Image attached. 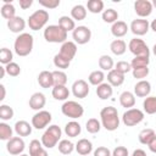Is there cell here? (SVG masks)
Segmentation results:
<instances>
[{"mask_svg": "<svg viewBox=\"0 0 156 156\" xmlns=\"http://www.w3.org/2000/svg\"><path fill=\"white\" fill-rule=\"evenodd\" d=\"M152 2L149 0H136L134 2V11L140 18L149 17L152 12Z\"/></svg>", "mask_w": 156, "mask_h": 156, "instance_id": "obj_13", "label": "cell"}, {"mask_svg": "<svg viewBox=\"0 0 156 156\" xmlns=\"http://www.w3.org/2000/svg\"><path fill=\"white\" fill-rule=\"evenodd\" d=\"M0 12H1V16H2L4 18H6L7 21L11 20V18H13V17H16V9H15V6H13L12 2L4 4V5L1 6Z\"/></svg>", "mask_w": 156, "mask_h": 156, "instance_id": "obj_37", "label": "cell"}, {"mask_svg": "<svg viewBox=\"0 0 156 156\" xmlns=\"http://www.w3.org/2000/svg\"><path fill=\"white\" fill-rule=\"evenodd\" d=\"M143 119H144V112L135 107L127 110L122 116V121L127 127L136 126L140 122H143Z\"/></svg>", "mask_w": 156, "mask_h": 156, "instance_id": "obj_7", "label": "cell"}, {"mask_svg": "<svg viewBox=\"0 0 156 156\" xmlns=\"http://www.w3.org/2000/svg\"><path fill=\"white\" fill-rule=\"evenodd\" d=\"M24 147H26V144L21 136H12L10 140H7V144H6L7 152L10 155H13V156L21 155L23 152Z\"/></svg>", "mask_w": 156, "mask_h": 156, "instance_id": "obj_11", "label": "cell"}, {"mask_svg": "<svg viewBox=\"0 0 156 156\" xmlns=\"http://www.w3.org/2000/svg\"><path fill=\"white\" fill-rule=\"evenodd\" d=\"M76 151L80 155V156H88L91 151H93V144L90 140L83 138L79 139L76 144Z\"/></svg>", "mask_w": 156, "mask_h": 156, "instance_id": "obj_21", "label": "cell"}, {"mask_svg": "<svg viewBox=\"0 0 156 156\" xmlns=\"http://www.w3.org/2000/svg\"><path fill=\"white\" fill-rule=\"evenodd\" d=\"M144 112L147 115H155L156 113V96H147L145 98L143 102Z\"/></svg>", "mask_w": 156, "mask_h": 156, "instance_id": "obj_34", "label": "cell"}, {"mask_svg": "<svg viewBox=\"0 0 156 156\" xmlns=\"http://www.w3.org/2000/svg\"><path fill=\"white\" fill-rule=\"evenodd\" d=\"M132 73H133V77H134V78L143 80V79L146 78L147 74H149V67H138V68H133V69H132Z\"/></svg>", "mask_w": 156, "mask_h": 156, "instance_id": "obj_48", "label": "cell"}, {"mask_svg": "<svg viewBox=\"0 0 156 156\" xmlns=\"http://www.w3.org/2000/svg\"><path fill=\"white\" fill-rule=\"evenodd\" d=\"M33 45H34L33 35L29 33H21L15 39L13 49L18 56H28L33 50Z\"/></svg>", "mask_w": 156, "mask_h": 156, "instance_id": "obj_2", "label": "cell"}, {"mask_svg": "<svg viewBox=\"0 0 156 156\" xmlns=\"http://www.w3.org/2000/svg\"><path fill=\"white\" fill-rule=\"evenodd\" d=\"M72 94L74 98L78 99H84L89 94V84L84 79H77L72 84Z\"/></svg>", "mask_w": 156, "mask_h": 156, "instance_id": "obj_14", "label": "cell"}, {"mask_svg": "<svg viewBox=\"0 0 156 156\" xmlns=\"http://www.w3.org/2000/svg\"><path fill=\"white\" fill-rule=\"evenodd\" d=\"M94 156H112V152L106 146H99L94 150Z\"/></svg>", "mask_w": 156, "mask_h": 156, "instance_id": "obj_51", "label": "cell"}, {"mask_svg": "<svg viewBox=\"0 0 156 156\" xmlns=\"http://www.w3.org/2000/svg\"><path fill=\"white\" fill-rule=\"evenodd\" d=\"M12 58H13V54H12V51H11L10 49L2 48V49L0 50V62H1L4 66H6V65H9L10 62H12Z\"/></svg>", "mask_w": 156, "mask_h": 156, "instance_id": "obj_46", "label": "cell"}, {"mask_svg": "<svg viewBox=\"0 0 156 156\" xmlns=\"http://www.w3.org/2000/svg\"><path fill=\"white\" fill-rule=\"evenodd\" d=\"M129 29L132 30V33L136 37H141V35H145L149 29H150V23L147 20H144V18H136V20H133L132 23H130V27Z\"/></svg>", "mask_w": 156, "mask_h": 156, "instance_id": "obj_12", "label": "cell"}, {"mask_svg": "<svg viewBox=\"0 0 156 156\" xmlns=\"http://www.w3.org/2000/svg\"><path fill=\"white\" fill-rule=\"evenodd\" d=\"M152 6L156 7V0H152Z\"/></svg>", "mask_w": 156, "mask_h": 156, "instance_id": "obj_60", "label": "cell"}, {"mask_svg": "<svg viewBox=\"0 0 156 156\" xmlns=\"http://www.w3.org/2000/svg\"><path fill=\"white\" fill-rule=\"evenodd\" d=\"M150 63V56H134V58L130 62L132 69L138 67H149Z\"/></svg>", "mask_w": 156, "mask_h": 156, "instance_id": "obj_41", "label": "cell"}, {"mask_svg": "<svg viewBox=\"0 0 156 156\" xmlns=\"http://www.w3.org/2000/svg\"><path fill=\"white\" fill-rule=\"evenodd\" d=\"M13 115H15V112H13V108L11 107V106H9V105H5V104H2L1 106H0V118L5 122V121H9V119H11V118H13Z\"/></svg>", "mask_w": 156, "mask_h": 156, "instance_id": "obj_44", "label": "cell"}, {"mask_svg": "<svg viewBox=\"0 0 156 156\" xmlns=\"http://www.w3.org/2000/svg\"><path fill=\"white\" fill-rule=\"evenodd\" d=\"M85 7L91 13H100L104 10V1L102 0H89Z\"/></svg>", "mask_w": 156, "mask_h": 156, "instance_id": "obj_38", "label": "cell"}, {"mask_svg": "<svg viewBox=\"0 0 156 156\" xmlns=\"http://www.w3.org/2000/svg\"><path fill=\"white\" fill-rule=\"evenodd\" d=\"M0 90H1V95H0V101H2L6 96V89H5V85L4 84H0Z\"/></svg>", "mask_w": 156, "mask_h": 156, "instance_id": "obj_56", "label": "cell"}, {"mask_svg": "<svg viewBox=\"0 0 156 156\" xmlns=\"http://www.w3.org/2000/svg\"><path fill=\"white\" fill-rule=\"evenodd\" d=\"M147 146H149V149H150L151 152H155V154H156V135H155V138L150 141V144H149Z\"/></svg>", "mask_w": 156, "mask_h": 156, "instance_id": "obj_54", "label": "cell"}, {"mask_svg": "<svg viewBox=\"0 0 156 156\" xmlns=\"http://www.w3.org/2000/svg\"><path fill=\"white\" fill-rule=\"evenodd\" d=\"M80 132H82V127H80V124H79L78 122H76V121H71V122H68V123L65 126V134H66L67 136H69V138H76V136H78V135L80 134Z\"/></svg>", "mask_w": 156, "mask_h": 156, "instance_id": "obj_28", "label": "cell"}, {"mask_svg": "<svg viewBox=\"0 0 156 156\" xmlns=\"http://www.w3.org/2000/svg\"><path fill=\"white\" fill-rule=\"evenodd\" d=\"M155 135H156V133H155V130L154 129H151V128H145V129H143L140 133H139V141H140V144H143V145H149L150 144V141L155 138Z\"/></svg>", "mask_w": 156, "mask_h": 156, "instance_id": "obj_32", "label": "cell"}, {"mask_svg": "<svg viewBox=\"0 0 156 156\" xmlns=\"http://www.w3.org/2000/svg\"><path fill=\"white\" fill-rule=\"evenodd\" d=\"M152 54H154V55L156 56V44H155V45L152 46Z\"/></svg>", "mask_w": 156, "mask_h": 156, "instance_id": "obj_59", "label": "cell"}, {"mask_svg": "<svg viewBox=\"0 0 156 156\" xmlns=\"http://www.w3.org/2000/svg\"><path fill=\"white\" fill-rule=\"evenodd\" d=\"M46 104V98L43 93H34L30 98H29V107L32 110H35V111H41L43 107L45 106Z\"/></svg>", "mask_w": 156, "mask_h": 156, "instance_id": "obj_17", "label": "cell"}, {"mask_svg": "<svg viewBox=\"0 0 156 156\" xmlns=\"http://www.w3.org/2000/svg\"><path fill=\"white\" fill-rule=\"evenodd\" d=\"M104 79H105V74H104V71L101 69H96V71H93L89 77H88V80L91 85H100L104 83Z\"/></svg>", "mask_w": 156, "mask_h": 156, "instance_id": "obj_35", "label": "cell"}, {"mask_svg": "<svg viewBox=\"0 0 156 156\" xmlns=\"http://www.w3.org/2000/svg\"><path fill=\"white\" fill-rule=\"evenodd\" d=\"M128 49L134 56H150V49L143 39L139 38L130 39L128 44Z\"/></svg>", "mask_w": 156, "mask_h": 156, "instance_id": "obj_8", "label": "cell"}, {"mask_svg": "<svg viewBox=\"0 0 156 156\" xmlns=\"http://www.w3.org/2000/svg\"><path fill=\"white\" fill-rule=\"evenodd\" d=\"M49 21V12L46 10H37L28 18V26L32 30H39L45 27Z\"/></svg>", "mask_w": 156, "mask_h": 156, "instance_id": "obj_5", "label": "cell"}, {"mask_svg": "<svg viewBox=\"0 0 156 156\" xmlns=\"http://www.w3.org/2000/svg\"><path fill=\"white\" fill-rule=\"evenodd\" d=\"M58 26L63 29V30H66L67 33L68 32H73L74 29H76V22H74V20L72 18V17H69V16H61L60 18H58Z\"/></svg>", "mask_w": 156, "mask_h": 156, "instance_id": "obj_31", "label": "cell"}, {"mask_svg": "<svg viewBox=\"0 0 156 156\" xmlns=\"http://www.w3.org/2000/svg\"><path fill=\"white\" fill-rule=\"evenodd\" d=\"M123 82H124V74L117 72L115 68L107 73V83L111 84L112 87H119L123 84Z\"/></svg>", "mask_w": 156, "mask_h": 156, "instance_id": "obj_27", "label": "cell"}, {"mask_svg": "<svg viewBox=\"0 0 156 156\" xmlns=\"http://www.w3.org/2000/svg\"><path fill=\"white\" fill-rule=\"evenodd\" d=\"M130 156H146V152L143 149H136L133 151V154Z\"/></svg>", "mask_w": 156, "mask_h": 156, "instance_id": "obj_55", "label": "cell"}, {"mask_svg": "<svg viewBox=\"0 0 156 156\" xmlns=\"http://www.w3.org/2000/svg\"><path fill=\"white\" fill-rule=\"evenodd\" d=\"M150 93H151V84L145 79L139 80L134 85V95L138 98H147L150 96Z\"/></svg>", "mask_w": 156, "mask_h": 156, "instance_id": "obj_16", "label": "cell"}, {"mask_svg": "<svg viewBox=\"0 0 156 156\" xmlns=\"http://www.w3.org/2000/svg\"><path fill=\"white\" fill-rule=\"evenodd\" d=\"M5 69H6V73L9 74V76H11V77H17V76H20V73H21V67H20V65L18 63H16V62H10L9 65H6L5 66Z\"/></svg>", "mask_w": 156, "mask_h": 156, "instance_id": "obj_47", "label": "cell"}, {"mask_svg": "<svg viewBox=\"0 0 156 156\" xmlns=\"http://www.w3.org/2000/svg\"><path fill=\"white\" fill-rule=\"evenodd\" d=\"M18 5L22 10H27L33 5V0H18Z\"/></svg>", "mask_w": 156, "mask_h": 156, "instance_id": "obj_53", "label": "cell"}, {"mask_svg": "<svg viewBox=\"0 0 156 156\" xmlns=\"http://www.w3.org/2000/svg\"><path fill=\"white\" fill-rule=\"evenodd\" d=\"M44 39L48 43H61L67 41V32L63 30L58 24H50L44 29Z\"/></svg>", "mask_w": 156, "mask_h": 156, "instance_id": "obj_4", "label": "cell"}, {"mask_svg": "<svg viewBox=\"0 0 156 156\" xmlns=\"http://www.w3.org/2000/svg\"><path fill=\"white\" fill-rule=\"evenodd\" d=\"M52 77H54V87L55 85H66V83L68 80L67 74L61 69L52 71Z\"/></svg>", "mask_w": 156, "mask_h": 156, "instance_id": "obj_42", "label": "cell"}, {"mask_svg": "<svg viewBox=\"0 0 156 156\" xmlns=\"http://www.w3.org/2000/svg\"><path fill=\"white\" fill-rule=\"evenodd\" d=\"M18 156H29V155H26V154H21V155H18Z\"/></svg>", "mask_w": 156, "mask_h": 156, "instance_id": "obj_61", "label": "cell"}, {"mask_svg": "<svg viewBox=\"0 0 156 156\" xmlns=\"http://www.w3.org/2000/svg\"><path fill=\"white\" fill-rule=\"evenodd\" d=\"M72 38L76 44L84 45V44L89 43V40L91 39V30L87 26H78L72 32Z\"/></svg>", "mask_w": 156, "mask_h": 156, "instance_id": "obj_10", "label": "cell"}, {"mask_svg": "<svg viewBox=\"0 0 156 156\" xmlns=\"http://www.w3.org/2000/svg\"><path fill=\"white\" fill-rule=\"evenodd\" d=\"M113 66H115V62L110 55H101L99 57V67L101 68V71L110 72L111 69H113Z\"/></svg>", "mask_w": 156, "mask_h": 156, "instance_id": "obj_33", "label": "cell"}, {"mask_svg": "<svg viewBox=\"0 0 156 156\" xmlns=\"http://www.w3.org/2000/svg\"><path fill=\"white\" fill-rule=\"evenodd\" d=\"M7 28L12 32V33H18L21 34V32H23V29L26 28V21L20 17V16H16L11 20L7 21Z\"/></svg>", "mask_w": 156, "mask_h": 156, "instance_id": "obj_18", "label": "cell"}, {"mask_svg": "<svg viewBox=\"0 0 156 156\" xmlns=\"http://www.w3.org/2000/svg\"><path fill=\"white\" fill-rule=\"evenodd\" d=\"M12 128L5 123V122H1L0 123V139L1 140H10L12 138Z\"/></svg>", "mask_w": 156, "mask_h": 156, "instance_id": "obj_45", "label": "cell"}, {"mask_svg": "<svg viewBox=\"0 0 156 156\" xmlns=\"http://www.w3.org/2000/svg\"><path fill=\"white\" fill-rule=\"evenodd\" d=\"M5 73H6V69H5V66H1V67H0V78H4V76H5Z\"/></svg>", "mask_w": 156, "mask_h": 156, "instance_id": "obj_58", "label": "cell"}, {"mask_svg": "<svg viewBox=\"0 0 156 156\" xmlns=\"http://www.w3.org/2000/svg\"><path fill=\"white\" fill-rule=\"evenodd\" d=\"M29 156H49L41 141L38 139H33L29 143Z\"/></svg>", "mask_w": 156, "mask_h": 156, "instance_id": "obj_19", "label": "cell"}, {"mask_svg": "<svg viewBox=\"0 0 156 156\" xmlns=\"http://www.w3.org/2000/svg\"><path fill=\"white\" fill-rule=\"evenodd\" d=\"M115 69L122 74H126L128 72L132 71V66H130V62H127V61H118L115 66Z\"/></svg>", "mask_w": 156, "mask_h": 156, "instance_id": "obj_49", "label": "cell"}, {"mask_svg": "<svg viewBox=\"0 0 156 156\" xmlns=\"http://www.w3.org/2000/svg\"><path fill=\"white\" fill-rule=\"evenodd\" d=\"M102 21L106 23H115L118 21V12L115 9H107L102 11Z\"/></svg>", "mask_w": 156, "mask_h": 156, "instance_id": "obj_39", "label": "cell"}, {"mask_svg": "<svg viewBox=\"0 0 156 156\" xmlns=\"http://www.w3.org/2000/svg\"><path fill=\"white\" fill-rule=\"evenodd\" d=\"M110 49L112 51V54L121 56L127 51V44L123 39H115L111 44H110Z\"/></svg>", "mask_w": 156, "mask_h": 156, "instance_id": "obj_29", "label": "cell"}, {"mask_svg": "<svg viewBox=\"0 0 156 156\" xmlns=\"http://www.w3.org/2000/svg\"><path fill=\"white\" fill-rule=\"evenodd\" d=\"M39 4L45 9H56L60 6V0H39Z\"/></svg>", "mask_w": 156, "mask_h": 156, "instance_id": "obj_50", "label": "cell"}, {"mask_svg": "<svg viewBox=\"0 0 156 156\" xmlns=\"http://www.w3.org/2000/svg\"><path fill=\"white\" fill-rule=\"evenodd\" d=\"M57 147H58V151H60L62 155H69V154L76 149L74 144H73L71 140H68V139H62V140H60V143L57 144Z\"/></svg>", "mask_w": 156, "mask_h": 156, "instance_id": "obj_36", "label": "cell"}, {"mask_svg": "<svg viewBox=\"0 0 156 156\" xmlns=\"http://www.w3.org/2000/svg\"><path fill=\"white\" fill-rule=\"evenodd\" d=\"M119 104L122 107H126L127 110L129 108H133L134 105H135V95L132 93V91H123L121 95H119Z\"/></svg>", "mask_w": 156, "mask_h": 156, "instance_id": "obj_23", "label": "cell"}, {"mask_svg": "<svg viewBox=\"0 0 156 156\" xmlns=\"http://www.w3.org/2000/svg\"><path fill=\"white\" fill-rule=\"evenodd\" d=\"M128 29H129V27L127 26L126 22H123V21H117V22H115V23L112 24V27H111V33H112V35L116 37V38H122V37H124V35L127 34Z\"/></svg>", "mask_w": 156, "mask_h": 156, "instance_id": "obj_24", "label": "cell"}, {"mask_svg": "<svg viewBox=\"0 0 156 156\" xmlns=\"http://www.w3.org/2000/svg\"><path fill=\"white\" fill-rule=\"evenodd\" d=\"M38 83L41 88H54V77L50 71H41L38 76Z\"/></svg>", "mask_w": 156, "mask_h": 156, "instance_id": "obj_20", "label": "cell"}, {"mask_svg": "<svg viewBox=\"0 0 156 156\" xmlns=\"http://www.w3.org/2000/svg\"><path fill=\"white\" fill-rule=\"evenodd\" d=\"M112 156H129V152L126 146H116L112 151Z\"/></svg>", "mask_w": 156, "mask_h": 156, "instance_id": "obj_52", "label": "cell"}, {"mask_svg": "<svg viewBox=\"0 0 156 156\" xmlns=\"http://www.w3.org/2000/svg\"><path fill=\"white\" fill-rule=\"evenodd\" d=\"M62 135V130L56 124H51L46 128V130L44 132V134L41 135V144L44 145L45 149H52L55 147L61 139Z\"/></svg>", "mask_w": 156, "mask_h": 156, "instance_id": "obj_3", "label": "cell"}, {"mask_svg": "<svg viewBox=\"0 0 156 156\" xmlns=\"http://www.w3.org/2000/svg\"><path fill=\"white\" fill-rule=\"evenodd\" d=\"M32 128H33V126L29 124L27 121H23V119L17 121L15 123V132H16V134L18 136H28V135H30Z\"/></svg>", "mask_w": 156, "mask_h": 156, "instance_id": "obj_22", "label": "cell"}, {"mask_svg": "<svg viewBox=\"0 0 156 156\" xmlns=\"http://www.w3.org/2000/svg\"><path fill=\"white\" fill-rule=\"evenodd\" d=\"M150 28H151V29H152V30L156 33V17H155V18L152 20V22L150 23Z\"/></svg>", "mask_w": 156, "mask_h": 156, "instance_id": "obj_57", "label": "cell"}, {"mask_svg": "<svg viewBox=\"0 0 156 156\" xmlns=\"http://www.w3.org/2000/svg\"><path fill=\"white\" fill-rule=\"evenodd\" d=\"M69 63H71V61H68L67 58H65L63 56H61L60 54H56L55 56H54V65H55V67L56 68H58V69H67L68 67H69Z\"/></svg>", "mask_w": 156, "mask_h": 156, "instance_id": "obj_43", "label": "cell"}, {"mask_svg": "<svg viewBox=\"0 0 156 156\" xmlns=\"http://www.w3.org/2000/svg\"><path fill=\"white\" fill-rule=\"evenodd\" d=\"M112 94H113V88L108 83H102V84L98 85V88H96V95L101 100L110 99L112 96Z\"/></svg>", "mask_w": 156, "mask_h": 156, "instance_id": "obj_25", "label": "cell"}, {"mask_svg": "<svg viewBox=\"0 0 156 156\" xmlns=\"http://www.w3.org/2000/svg\"><path fill=\"white\" fill-rule=\"evenodd\" d=\"M61 112L66 116V117H69L72 119H77V118H80L84 113V107L78 104L77 101H73V100H67L62 104L61 106Z\"/></svg>", "mask_w": 156, "mask_h": 156, "instance_id": "obj_6", "label": "cell"}, {"mask_svg": "<svg viewBox=\"0 0 156 156\" xmlns=\"http://www.w3.org/2000/svg\"><path fill=\"white\" fill-rule=\"evenodd\" d=\"M71 17L74 20V21H83L85 20L87 17V7L78 4V5H74L71 10Z\"/></svg>", "mask_w": 156, "mask_h": 156, "instance_id": "obj_30", "label": "cell"}, {"mask_svg": "<svg viewBox=\"0 0 156 156\" xmlns=\"http://www.w3.org/2000/svg\"><path fill=\"white\" fill-rule=\"evenodd\" d=\"M61 56H63L65 58H67L68 61H72L77 54V44L74 41H65L61 48H60V52H58Z\"/></svg>", "mask_w": 156, "mask_h": 156, "instance_id": "obj_15", "label": "cell"}, {"mask_svg": "<svg viewBox=\"0 0 156 156\" xmlns=\"http://www.w3.org/2000/svg\"><path fill=\"white\" fill-rule=\"evenodd\" d=\"M52 119V116L49 111H45V110H41V111H38L33 117H32V126L33 128L35 129H44L45 127H48L50 124Z\"/></svg>", "mask_w": 156, "mask_h": 156, "instance_id": "obj_9", "label": "cell"}, {"mask_svg": "<svg viewBox=\"0 0 156 156\" xmlns=\"http://www.w3.org/2000/svg\"><path fill=\"white\" fill-rule=\"evenodd\" d=\"M85 129L88 133L90 134H95V133H99L100 129H101V122L98 121L96 118H89L85 123Z\"/></svg>", "mask_w": 156, "mask_h": 156, "instance_id": "obj_40", "label": "cell"}, {"mask_svg": "<svg viewBox=\"0 0 156 156\" xmlns=\"http://www.w3.org/2000/svg\"><path fill=\"white\" fill-rule=\"evenodd\" d=\"M52 96L55 100H60V101H67L68 96H69V90L66 85H55L52 88L51 91Z\"/></svg>", "mask_w": 156, "mask_h": 156, "instance_id": "obj_26", "label": "cell"}, {"mask_svg": "<svg viewBox=\"0 0 156 156\" xmlns=\"http://www.w3.org/2000/svg\"><path fill=\"white\" fill-rule=\"evenodd\" d=\"M100 118H101V126L108 132H113L119 127L118 111L113 106L104 107L100 111Z\"/></svg>", "mask_w": 156, "mask_h": 156, "instance_id": "obj_1", "label": "cell"}]
</instances>
